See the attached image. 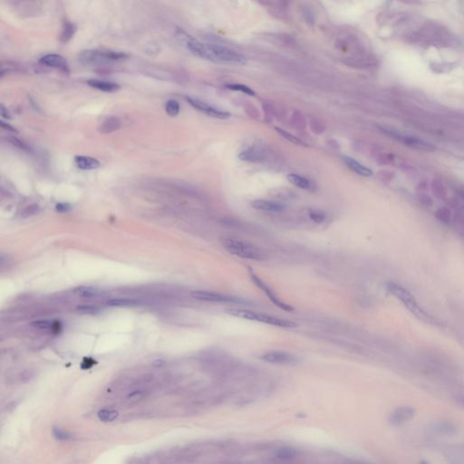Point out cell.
<instances>
[{
  "label": "cell",
  "instance_id": "cell-39",
  "mask_svg": "<svg viewBox=\"0 0 464 464\" xmlns=\"http://www.w3.org/2000/svg\"><path fill=\"white\" fill-rule=\"evenodd\" d=\"M428 464L427 462H425V461H424V462H421V464Z\"/></svg>",
  "mask_w": 464,
  "mask_h": 464
},
{
  "label": "cell",
  "instance_id": "cell-30",
  "mask_svg": "<svg viewBox=\"0 0 464 464\" xmlns=\"http://www.w3.org/2000/svg\"><path fill=\"white\" fill-rule=\"evenodd\" d=\"M110 307H130L136 304L135 301L131 299H111L107 302Z\"/></svg>",
  "mask_w": 464,
  "mask_h": 464
},
{
  "label": "cell",
  "instance_id": "cell-16",
  "mask_svg": "<svg viewBox=\"0 0 464 464\" xmlns=\"http://www.w3.org/2000/svg\"><path fill=\"white\" fill-rule=\"evenodd\" d=\"M87 84L93 89H96L98 91L105 92V93H114L121 88L120 85L114 82L104 81L100 79H90L88 80Z\"/></svg>",
  "mask_w": 464,
  "mask_h": 464
},
{
  "label": "cell",
  "instance_id": "cell-10",
  "mask_svg": "<svg viewBox=\"0 0 464 464\" xmlns=\"http://www.w3.org/2000/svg\"><path fill=\"white\" fill-rule=\"evenodd\" d=\"M186 101L188 104H190L193 108H195L198 111H202L204 114L208 115L209 117L217 118V119H228L230 117V113L228 111H223L219 108H216L212 105L207 104L206 102L202 101L200 99L190 97V96H186Z\"/></svg>",
  "mask_w": 464,
  "mask_h": 464
},
{
  "label": "cell",
  "instance_id": "cell-21",
  "mask_svg": "<svg viewBox=\"0 0 464 464\" xmlns=\"http://www.w3.org/2000/svg\"><path fill=\"white\" fill-rule=\"evenodd\" d=\"M239 159L248 163H260L264 161V156L260 151L254 149H248L240 152Z\"/></svg>",
  "mask_w": 464,
  "mask_h": 464
},
{
  "label": "cell",
  "instance_id": "cell-15",
  "mask_svg": "<svg viewBox=\"0 0 464 464\" xmlns=\"http://www.w3.org/2000/svg\"><path fill=\"white\" fill-rule=\"evenodd\" d=\"M74 161L76 167L83 170H96L101 165L97 159L85 155H76Z\"/></svg>",
  "mask_w": 464,
  "mask_h": 464
},
{
  "label": "cell",
  "instance_id": "cell-2",
  "mask_svg": "<svg viewBox=\"0 0 464 464\" xmlns=\"http://www.w3.org/2000/svg\"><path fill=\"white\" fill-rule=\"evenodd\" d=\"M223 248L231 255L249 260H262L264 254L260 249L240 240L225 238L222 240Z\"/></svg>",
  "mask_w": 464,
  "mask_h": 464
},
{
  "label": "cell",
  "instance_id": "cell-14",
  "mask_svg": "<svg viewBox=\"0 0 464 464\" xmlns=\"http://www.w3.org/2000/svg\"><path fill=\"white\" fill-rule=\"evenodd\" d=\"M251 206L255 209L267 212H281L286 209L282 203L267 200H256L251 203Z\"/></svg>",
  "mask_w": 464,
  "mask_h": 464
},
{
  "label": "cell",
  "instance_id": "cell-5",
  "mask_svg": "<svg viewBox=\"0 0 464 464\" xmlns=\"http://www.w3.org/2000/svg\"><path fill=\"white\" fill-rule=\"evenodd\" d=\"M211 49L214 63H226L241 66L247 64L246 56L232 49L218 45H211Z\"/></svg>",
  "mask_w": 464,
  "mask_h": 464
},
{
  "label": "cell",
  "instance_id": "cell-8",
  "mask_svg": "<svg viewBox=\"0 0 464 464\" xmlns=\"http://www.w3.org/2000/svg\"><path fill=\"white\" fill-rule=\"evenodd\" d=\"M262 361H265L269 364L279 365V366H295L297 364V357L286 351L272 350L262 353L260 356Z\"/></svg>",
  "mask_w": 464,
  "mask_h": 464
},
{
  "label": "cell",
  "instance_id": "cell-17",
  "mask_svg": "<svg viewBox=\"0 0 464 464\" xmlns=\"http://www.w3.org/2000/svg\"><path fill=\"white\" fill-rule=\"evenodd\" d=\"M344 162H345V164H347V167L350 170H353V172H355L358 175L364 177H370L373 175L372 170H370L368 167H366L364 164H360L359 162H357L353 158L345 156Z\"/></svg>",
  "mask_w": 464,
  "mask_h": 464
},
{
  "label": "cell",
  "instance_id": "cell-26",
  "mask_svg": "<svg viewBox=\"0 0 464 464\" xmlns=\"http://www.w3.org/2000/svg\"><path fill=\"white\" fill-rule=\"evenodd\" d=\"M226 87L231 91L241 92V93H244L245 94H248L250 96H255V92L253 91L250 87L247 86V85L230 84V85H226Z\"/></svg>",
  "mask_w": 464,
  "mask_h": 464
},
{
  "label": "cell",
  "instance_id": "cell-31",
  "mask_svg": "<svg viewBox=\"0 0 464 464\" xmlns=\"http://www.w3.org/2000/svg\"><path fill=\"white\" fill-rule=\"evenodd\" d=\"M295 456V451L292 450V449H288V448H284V449H281L280 451H278V454H277V457L280 460H283V461H288V460H290Z\"/></svg>",
  "mask_w": 464,
  "mask_h": 464
},
{
  "label": "cell",
  "instance_id": "cell-32",
  "mask_svg": "<svg viewBox=\"0 0 464 464\" xmlns=\"http://www.w3.org/2000/svg\"><path fill=\"white\" fill-rule=\"evenodd\" d=\"M77 311L83 314H95L98 311V308L92 305H80L76 307Z\"/></svg>",
  "mask_w": 464,
  "mask_h": 464
},
{
  "label": "cell",
  "instance_id": "cell-34",
  "mask_svg": "<svg viewBox=\"0 0 464 464\" xmlns=\"http://www.w3.org/2000/svg\"><path fill=\"white\" fill-rule=\"evenodd\" d=\"M71 209V206L67 203H58L56 205V209L60 212H67Z\"/></svg>",
  "mask_w": 464,
  "mask_h": 464
},
{
  "label": "cell",
  "instance_id": "cell-24",
  "mask_svg": "<svg viewBox=\"0 0 464 464\" xmlns=\"http://www.w3.org/2000/svg\"><path fill=\"white\" fill-rule=\"evenodd\" d=\"M97 415H98L99 420L103 422H112L117 418L118 412L111 409H103L99 411Z\"/></svg>",
  "mask_w": 464,
  "mask_h": 464
},
{
  "label": "cell",
  "instance_id": "cell-20",
  "mask_svg": "<svg viewBox=\"0 0 464 464\" xmlns=\"http://www.w3.org/2000/svg\"><path fill=\"white\" fill-rule=\"evenodd\" d=\"M288 182L295 185L297 188H300L302 190H310L312 189L313 185L309 180H307L305 177L300 176L296 173H289L288 177Z\"/></svg>",
  "mask_w": 464,
  "mask_h": 464
},
{
  "label": "cell",
  "instance_id": "cell-29",
  "mask_svg": "<svg viewBox=\"0 0 464 464\" xmlns=\"http://www.w3.org/2000/svg\"><path fill=\"white\" fill-rule=\"evenodd\" d=\"M53 435L54 437L59 440V441H68L72 438V434L69 433L68 431H65L60 428H54L53 429Z\"/></svg>",
  "mask_w": 464,
  "mask_h": 464
},
{
  "label": "cell",
  "instance_id": "cell-28",
  "mask_svg": "<svg viewBox=\"0 0 464 464\" xmlns=\"http://www.w3.org/2000/svg\"><path fill=\"white\" fill-rule=\"evenodd\" d=\"M276 130H277V131H278L281 136L285 138L286 140H288L290 143L297 144V145H299V146H306V144L303 143L298 138L293 136L292 134H290V133H288L287 131L282 130L280 128H276Z\"/></svg>",
  "mask_w": 464,
  "mask_h": 464
},
{
  "label": "cell",
  "instance_id": "cell-1",
  "mask_svg": "<svg viewBox=\"0 0 464 464\" xmlns=\"http://www.w3.org/2000/svg\"><path fill=\"white\" fill-rule=\"evenodd\" d=\"M125 53L105 50V49H88L79 55V62L88 66H100L120 62L127 58Z\"/></svg>",
  "mask_w": 464,
  "mask_h": 464
},
{
  "label": "cell",
  "instance_id": "cell-37",
  "mask_svg": "<svg viewBox=\"0 0 464 464\" xmlns=\"http://www.w3.org/2000/svg\"><path fill=\"white\" fill-rule=\"evenodd\" d=\"M0 125H1V127H2L3 129H6V130H7V131H17V130H16V129H14L12 126H10V125H8V124H6V123H4L3 121H1V123H0Z\"/></svg>",
  "mask_w": 464,
  "mask_h": 464
},
{
  "label": "cell",
  "instance_id": "cell-33",
  "mask_svg": "<svg viewBox=\"0 0 464 464\" xmlns=\"http://www.w3.org/2000/svg\"><path fill=\"white\" fill-rule=\"evenodd\" d=\"M31 326L39 330H47L52 327V322L49 320L35 321L31 324Z\"/></svg>",
  "mask_w": 464,
  "mask_h": 464
},
{
  "label": "cell",
  "instance_id": "cell-4",
  "mask_svg": "<svg viewBox=\"0 0 464 464\" xmlns=\"http://www.w3.org/2000/svg\"><path fill=\"white\" fill-rule=\"evenodd\" d=\"M387 290L393 297H395L397 299L401 301L407 307V309L409 311H411L415 316H417L420 319H423V320H425V319L428 320L429 316L426 314L421 307H419L416 299L413 297V296L406 288L400 286L396 283L389 282V283H387Z\"/></svg>",
  "mask_w": 464,
  "mask_h": 464
},
{
  "label": "cell",
  "instance_id": "cell-9",
  "mask_svg": "<svg viewBox=\"0 0 464 464\" xmlns=\"http://www.w3.org/2000/svg\"><path fill=\"white\" fill-rule=\"evenodd\" d=\"M192 298L196 300L211 302V303H242L241 299L229 296V295L221 294L212 291L206 290H195L190 292Z\"/></svg>",
  "mask_w": 464,
  "mask_h": 464
},
{
  "label": "cell",
  "instance_id": "cell-6",
  "mask_svg": "<svg viewBox=\"0 0 464 464\" xmlns=\"http://www.w3.org/2000/svg\"><path fill=\"white\" fill-rule=\"evenodd\" d=\"M381 130L387 135L391 136L393 139L397 140L398 142H401V143L406 144L409 147H412V148L417 149V150H427V151H431V150H434V147H433L432 144L427 143V142H425L420 138L407 135V134H403V133L399 132L398 131H395V130L390 129V128H386V127H382Z\"/></svg>",
  "mask_w": 464,
  "mask_h": 464
},
{
  "label": "cell",
  "instance_id": "cell-13",
  "mask_svg": "<svg viewBox=\"0 0 464 464\" xmlns=\"http://www.w3.org/2000/svg\"><path fill=\"white\" fill-rule=\"evenodd\" d=\"M429 429L433 434L441 436H453L458 431L457 425L448 420H441L434 422L433 424H431Z\"/></svg>",
  "mask_w": 464,
  "mask_h": 464
},
{
  "label": "cell",
  "instance_id": "cell-19",
  "mask_svg": "<svg viewBox=\"0 0 464 464\" xmlns=\"http://www.w3.org/2000/svg\"><path fill=\"white\" fill-rule=\"evenodd\" d=\"M74 294L83 298L95 297L102 294V291L98 288L92 286H79L74 289Z\"/></svg>",
  "mask_w": 464,
  "mask_h": 464
},
{
  "label": "cell",
  "instance_id": "cell-25",
  "mask_svg": "<svg viewBox=\"0 0 464 464\" xmlns=\"http://www.w3.org/2000/svg\"><path fill=\"white\" fill-rule=\"evenodd\" d=\"M436 219L440 221L441 223L445 224H450L451 223V210L447 208H441L439 209L436 213H435Z\"/></svg>",
  "mask_w": 464,
  "mask_h": 464
},
{
  "label": "cell",
  "instance_id": "cell-11",
  "mask_svg": "<svg viewBox=\"0 0 464 464\" xmlns=\"http://www.w3.org/2000/svg\"><path fill=\"white\" fill-rule=\"evenodd\" d=\"M39 64L65 74L70 73V66L68 61L58 54H46L39 59Z\"/></svg>",
  "mask_w": 464,
  "mask_h": 464
},
{
  "label": "cell",
  "instance_id": "cell-35",
  "mask_svg": "<svg viewBox=\"0 0 464 464\" xmlns=\"http://www.w3.org/2000/svg\"><path fill=\"white\" fill-rule=\"evenodd\" d=\"M37 211V206H30L27 209H25L24 214H26V216L33 215Z\"/></svg>",
  "mask_w": 464,
  "mask_h": 464
},
{
  "label": "cell",
  "instance_id": "cell-22",
  "mask_svg": "<svg viewBox=\"0 0 464 464\" xmlns=\"http://www.w3.org/2000/svg\"><path fill=\"white\" fill-rule=\"evenodd\" d=\"M75 32H76L75 24L71 21L66 20L63 24L62 32L60 34V41L62 43H67L74 36Z\"/></svg>",
  "mask_w": 464,
  "mask_h": 464
},
{
  "label": "cell",
  "instance_id": "cell-3",
  "mask_svg": "<svg viewBox=\"0 0 464 464\" xmlns=\"http://www.w3.org/2000/svg\"><path fill=\"white\" fill-rule=\"evenodd\" d=\"M228 313L231 316H237V317L243 318V319H246V320L260 322L262 324H266L268 326H273V327H276L294 328V327H297V324L293 321L278 318V317H276V316H270V315L259 313V312L250 311V310L231 309V310L228 311Z\"/></svg>",
  "mask_w": 464,
  "mask_h": 464
},
{
  "label": "cell",
  "instance_id": "cell-7",
  "mask_svg": "<svg viewBox=\"0 0 464 464\" xmlns=\"http://www.w3.org/2000/svg\"><path fill=\"white\" fill-rule=\"evenodd\" d=\"M249 275L251 281L253 282L258 288H260V290H262V291L265 293V295L269 298V300L271 301L276 307L280 308V309L284 310V311H288V312H291V311L294 310L293 307H291V306H289L287 303H285L284 301H282L281 299L277 296V294L275 293L274 291H273L271 288H269L268 285H267L265 282L263 281L259 276H257V275L252 271V269H250V268H249Z\"/></svg>",
  "mask_w": 464,
  "mask_h": 464
},
{
  "label": "cell",
  "instance_id": "cell-38",
  "mask_svg": "<svg viewBox=\"0 0 464 464\" xmlns=\"http://www.w3.org/2000/svg\"><path fill=\"white\" fill-rule=\"evenodd\" d=\"M456 401H457V404L461 407H463L464 409V395H460V396H457L456 397Z\"/></svg>",
  "mask_w": 464,
  "mask_h": 464
},
{
  "label": "cell",
  "instance_id": "cell-36",
  "mask_svg": "<svg viewBox=\"0 0 464 464\" xmlns=\"http://www.w3.org/2000/svg\"><path fill=\"white\" fill-rule=\"evenodd\" d=\"M1 116H3L4 118H7V119H11V115L9 114V112L7 111V109L4 107V105H1Z\"/></svg>",
  "mask_w": 464,
  "mask_h": 464
},
{
  "label": "cell",
  "instance_id": "cell-18",
  "mask_svg": "<svg viewBox=\"0 0 464 464\" xmlns=\"http://www.w3.org/2000/svg\"><path fill=\"white\" fill-rule=\"evenodd\" d=\"M122 126L121 120L115 116L106 118L99 126V131L103 134H109L119 130Z\"/></svg>",
  "mask_w": 464,
  "mask_h": 464
},
{
  "label": "cell",
  "instance_id": "cell-27",
  "mask_svg": "<svg viewBox=\"0 0 464 464\" xmlns=\"http://www.w3.org/2000/svg\"><path fill=\"white\" fill-rule=\"evenodd\" d=\"M309 218L311 221H313L314 223H324L327 219V214L325 212H323L322 210H318V209H311L309 211Z\"/></svg>",
  "mask_w": 464,
  "mask_h": 464
},
{
  "label": "cell",
  "instance_id": "cell-23",
  "mask_svg": "<svg viewBox=\"0 0 464 464\" xmlns=\"http://www.w3.org/2000/svg\"><path fill=\"white\" fill-rule=\"evenodd\" d=\"M180 110H181L180 104L177 102L176 100L170 99V100L167 101V103L165 105V111L170 116L175 117L179 114Z\"/></svg>",
  "mask_w": 464,
  "mask_h": 464
},
{
  "label": "cell",
  "instance_id": "cell-12",
  "mask_svg": "<svg viewBox=\"0 0 464 464\" xmlns=\"http://www.w3.org/2000/svg\"><path fill=\"white\" fill-rule=\"evenodd\" d=\"M415 415V410L410 406H401L393 410L389 415V423L393 426L404 425Z\"/></svg>",
  "mask_w": 464,
  "mask_h": 464
}]
</instances>
